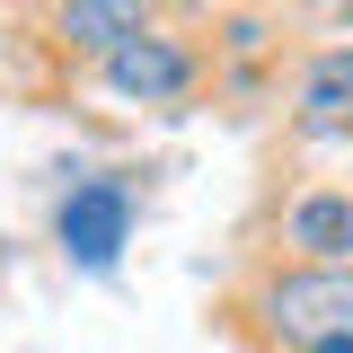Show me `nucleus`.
<instances>
[{"instance_id":"7","label":"nucleus","mask_w":353,"mask_h":353,"mask_svg":"<svg viewBox=\"0 0 353 353\" xmlns=\"http://www.w3.org/2000/svg\"><path fill=\"white\" fill-rule=\"evenodd\" d=\"M345 27H353V9H345Z\"/></svg>"},{"instance_id":"1","label":"nucleus","mask_w":353,"mask_h":353,"mask_svg":"<svg viewBox=\"0 0 353 353\" xmlns=\"http://www.w3.org/2000/svg\"><path fill=\"white\" fill-rule=\"evenodd\" d=\"M265 318L292 353H353V265H318L265 292Z\"/></svg>"},{"instance_id":"2","label":"nucleus","mask_w":353,"mask_h":353,"mask_svg":"<svg viewBox=\"0 0 353 353\" xmlns=\"http://www.w3.org/2000/svg\"><path fill=\"white\" fill-rule=\"evenodd\" d=\"M124 230H132L124 176H88V185H71V194H62V248H71L80 265H115Z\"/></svg>"},{"instance_id":"6","label":"nucleus","mask_w":353,"mask_h":353,"mask_svg":"<svg viewBox=\"0 0 353 353\" xmlns=\"http://www.w3.org/2000/svg\"><path fill=\"white\" fill-rule=\"evenodd\" d=\"M62 36H71V44H106V53H115V44L141 36V9H124V0H71V9H62Z\"/></svg>"},{"instance_id":"5","label":"nucleus","mask_w":353,"mask_h":353,"mask_svg":"<svg viewBox=\"0 0 353 353\" xmlns=\"http://www.w3.org/2000/svg\"><path fill=\"white\" fill-rule=\"evenodd\" d=\"M292 248H309V256H353V194H309V203H292Z\"/></svg>"},{"instance_id":"4","label":"nucleus","mask_w":353,"mask_h":353,"mask_svg":"<svg viewBox=\"0 0 353 353\" xmlns=\"http://www.w3.org/2000/svg\"><path fill=\"white\" fill-rule=\"evenodd\" d=\"M301 124L318 132V141H336V132H353V44L345 53H318L301 80Z\"/></svg>"},{"instance_id":"3","label":"nucleus","mask_w":353,"mask_h":353,"mask_svg":"<svg viewBox=\"0 0 353 353\" xmlns=\"http://www.w3.org/2000/svg\"><path fill=\"white\" fill-rule=\"evenodd\" d=\"M185 80H194V62H185L168 36H132V44L106 53V88H115V97H176Z\"/></svg>"}]
</instances>
